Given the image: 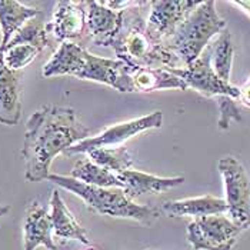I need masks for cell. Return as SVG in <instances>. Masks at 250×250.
<instances>
[{
  "label": "cell",
  "mask_w": 250,
  "mask_h": 250,
  "mask_svg": "<svg viewBox=\"0 0 250 250\" xmlns=\"http://www.w3.org/2000/svg\"><path fill=\"white\" fill-rule=\"evenodd\" d=\"M90 130L80 122L75 109L47 104L27 119L21 156L26 163L27 182L49 177L56 156L87 139Z\"/></svg>",
  "instance_id": "6da1fadb"
},
{
  "label": "cell",
  "mask_w": 250,
  "mask_h": 250,
  "mask_svg": "<svg viewBox=\"0 0 250 250\" xmlns=\"http://www.w3.org/2000/svg\"><path fill=\"white\" fill-rule=\"evenodd\" d=\"M122 12V24L112 43L117 60L130 69H183V63L162 40H157L147 29L143 6Z\"/></svg>",
  "instance_id": "7a4b0ae2"
},
{
  "label": "cell",
  "mask_w": 250,
  "mask_h": 250,
  "mask_svg": "<svg viewBox=\"0 0 250 250\" xmlns=\"http://www.w3.org/2000/svg\"><path fill=\"white\" fill-rule=\"evenodd\" d=\"M132 69L115 59L99 58L75 42H64L43 66V76H73L107 84L120 93H133Z\"/></svg>",
  "instance_id": "3957f363"
},
{
  "label": "cell",
  "mask_w": 250,
  "mask_h": 250,
  "mask_svg": "<svg viewBox=\"0 0 250 250\" xmlns=\"http://www.w3.org/2000/svg\"><path fill=\"white\" fill-rule=\"evenodd\" d=\"M47 180L76 194L86 203L90 210L103 216L130 219L146 226H152L157 222L162 213V210H157L152 206L135 203L126 196L122 188H96L76 180L70 176L56 173L49 174Z\"/></svg>",
  "instance_id": "277c9868"
},
{
  "label": "cell",
  "mask_w": 250,
  "mask_h": 250,
  "mask_svg": "<svg viewBox=\"0 0 250 250\" xmlns=\"http://www.w3.org/2000/svg\"><path fill=\"white\" fill-rule=\"evenodd\" d=\"M225 29L226 20L219 16L216 3L213 0L200 1V4L176 29L166 44L186 67L200 58L209 46V42Z\"/></svg>",
  "instance_id": "5b68a950"
},
{
  "label": "cell",
  "mask_w": 250,
  "mask_h": 250,
  "mask_svg": "<svg viewBox=\"0 0 250 250\" xmlns=\"http://www.w3.org/2000/svg\"><path fill=\"white\" fill-rule=\"evenodd\" d=\"M226 190L229 219L242 230L250 219V179L243 165L233 156L222 157L217 163Z\"/></svg>",
  "instance_id": "8992f818"
},
{
  "label": "cell",
  "mask_w": 250,
  "mask_h": 250,
  "mask_svg": "<svg viewBox=\"0 0 250 250\" xmlns=\"http://www.w3.org/2000/svg\"><path fill=\"white\" fill-rule=\"evenodd\" d=\"M242 228L225 214H212L188 225V242L194 250H231Z\"/></svg>",
  "instance_id": "52a82bcc"
},
{
  "label": "cell",
  "mask_w": 250,
  "mask_h": 250,
  "mask_svg": "<svg viewBox=\"0 0 250 250\" xmlns=\"http://www.w3.org/2000/svg\"><path fill=\"white\" fill-rule=\"evenodd\" d=\"M162 125H163V115H162V112L156 110L150 115L113 125V126L107 127L104 132L99 133L97 136L87 137V139L79 142L75 146L69 147L64 152V154L70 156V154L87 153V152L95 150V149L119 147V146H122V143L127 142L129 139L140 135L143 132L160 129Z\"/></svg>",
  "instance_id": "ba28073f"
},
{
  "label": "cell",
  "mask_w": 250,
  "mask_h": 250,
  "mask_svg": "<svg viewBox=\"0 0 250 250\" xmlns=\"http://www.w3.org/2000/svg\"><path fill=\"white\" fill-rule=\"evenodd\" d=\"M170 72L177 77H180L186 83L188 89L196 90L202 96H228L234 100H239L240 89L230 83L223 82L214 73L210 62V46H208V49L202 53V56L196 59L192 64L183 69H174Z\"/></svg>",
  "instance_id": "9c48e42d"
},
{
  "label": "cell",
  "mask_w": 250,
  "mask_h": 250,
  "mask_svg": "<svg viewBox=\"0 0 250 250\" xmlns=\"http://www.w3.org/2000/svg\"><path fill=\"white\" fill-rule=\"evenodd\" d=\"M200 4L193 0H153L147 16V29L157 40L167 42L176 29Z\"/></svg>",
  "instance_id": "30bf717a"
},
{
  "label": "cell",
  "mask_w": 250,
  "mask_h": 250,
  "mask_svg": "<svg viewBox=\"0 0 250 250\" xmlns=\"http://www.w3.org/2000/svg\"><path fill=\"white\" fill-rule=\"evenodd\" d=\"M49 38L59 42H72L87 33L86 9L83 1L62 0L55 4L53 18L46 24Z\"/></svg>",
  "instance_id": "8fae6325"
},
{
  "label": "cell",
  "mask_w": 250,
  "mask_h": 250,
  "mask_svg": "<svg viewBox=\"0 0 250 250\" xmlns=\"http://www.w3.org/2000/svg\"><path fill=\"white\" fill-rule=\"evenodd\" d=\"M86 9V27L96 46H110L122 24V12H115L102 1H83Z\"/></svg>",
  "instance_id": "7c38bea8"
},
{
  "label": "cell",
  "mask_w": 250,
  "mask_h": 250,
  "mask_svg": "<svg viewBox=\"0 0 250 250\" xmlns=\"http://www.w3.org/2000/svg\"><path fill=\"white\" fill-rule=\"evenodd\" d=\"M24 231V250H36L39 246H44L47 250H56V243L53 240V225L50 213L39 203L32 202L24 216L23 223Z\"/></svg>",
  "instance_id": "4fadbf2b"
},
{
  "label": "cell",
  "mask_w": 250,
  "mask_h": 250,
  "mask_svg": "<svg viewBox=\"0 0 250 250\" xmlns=\"http://www.w3.org/2000/svg\"><path fill=\"white\" fill-rule=\"evenodd\" d=\"M21 75L10 70L0 53V123L6 126L18 125L21 116Z\"/></svg>",
  "instance_id": "5bb4252c"
},
{
  "label": "cell",
  "mask_w": 250,
  "mask_h": 250,
  "mask_svg": "<svg viewBox=\"0 0 250 250\" xmlns=\"http://www.w3.org/2000/svg\"><path fill=\"white\" fill-rule=\"evenodd\" d=\"M119 180L123 185V190L126 196L133 200L142 194H157L172 188L180 186L185 182V177H159L150 173H145L140 170H126L117 174Z\"/></svg>",
  "instance_id": "9a60e30c"
},
{
  "label": "cell",
  "mask_w": 250,
  "mask_h": 250,
  "mask_svg": "<svg viewBox=\"0 0 250 250\" xmlns=\"http://www.w3.org/2000/svg\"><path fill=\"white\" fill-rule=\"evenodd\" d=\"M162 212L170 217L190 216L194 219H199V217L212 216V214H223L228 212V205L225 199L206 194V196H199V197L166 202L162 206Z\"/></svg>",
  "instance_id": "2e32d148"
},
{
  "label": "cell",
  "mask_w": 250,
  "mask_h": 250,
  "mask_svg": "<svg viewBox=\"0 0 250 250\" xmlns=\"http://www.w3.org/2000/svg\"><path fill=\"white\" fill-rule=\"evenodd\" d=\"M50 219L53 225V236L60 240H79L83 245H89L90 240L84 228L76 220L69 210L59 190H53L50 196Z\"/></svg>",
  "instance_id": "e0dca14e"
},
{
  "label": "cell",
  "mask_w": 250,
  "mask_h": 250,
  "mask_svg": "<svg viewBox=\"0 0 250 250\" xmlns=\"http://www.w3.org/2000/svg\"><path fill=\"white\" fill-rule=\"evenodd\" d=\"M42 12L36 7H29L16 0L0 1V29L1 44L0 49L6 47L10 39L29 21L39 16Z\"/></svg>",
  "instance_id": "ac0fdd59"
},
{
  "label": "cell",
  "mask_w": 250,
  "mask_h": 250,
  "mask_svg": "<svg viewBox=\"0 0 250 250\" xmlns=\"http://www.w3.org/2000/svg\"><path fill=\"white\" fill-rule=\"evenodd\" d=\"M132 89L135 92H154L162 89L188 90L186 83L167 69H132Z\"/></svg>",
  "instance_id": "d6986e66"
},
{
  "label": "cell",
  "mask_w": 250,
  "mask_h": 250,
  "mask_svg": "<svg viewBox=\"0 0 250 250\" xmlns=\"http://www.w3.org/2000/svg\"><path fill=\"white\" fill-rule=\"evenodd\" d=\"M70 177L80 180L86 185L96 188H122L123 185L119 180L117 174L106 170L104 167L93 163L89 157L77 160L70 172Z\"/></svg>",
  "instance_id": "ffe728a7"
},
{
  "label": "cell",
  "mask_w": 250,
  "mask_h": 250,
  "mask_svg": "<svg viewBox=\"0 0 250 250\" xmlns=\"http://www.w3.org/2000/svg\"><path fill=\"white\" fill-rule=\"evenodd\" d=\"M234 47L231 43V35L228 29H225L210 46V62L214 73L226 83H230Z\"/></svg>",
  "instance_id": "44dd1931"
},
{
  "label": "cell",
  "mask_w": 250,
  "mask_h": 250,
  "mask_svg": "<svg viewBox=\"0 0 250 250\" xmlns=\"http://www.w3.org/2000/svg\"><path fill=\"white\" fill-rule=\"evenodd\" d=\"M86 154L89 156V159L93 163H96L115 174L123 173L133 166L132 154L127 152V149L125 146L95 149V150L87 152Z\"/></svg>",
  "instance_id": "7402d4cb"
},
{
  "label": "cell",
  "mask_w": 250,
  "mask_h": 250,
  "mask_svg": "<svg viewBox=\"0 0 250 250\" xmlns=\"http://www.w3.org/2000/svg\"><path fill=\"white\" fill-rule=\"evenodd\" d=\"M3 55L4 64L15 72H20L23 67L29 66L35 59L42 53V50L36 46L27 43H18V44H7L6 47L0 49Z\"/></svg>",
  "instance_id": "603a6c76"
},
{
  "label": "cell",
  "mask_w": 250,
  "mask_h": 250,
  "mask_svg": "<svg viewBox=\"0 0 250 250\" xmlns=\"http://www.w3.org/2000/svg\"><path fill=\"white\" fill-rule=\"evenodd\" d=\"M18 43H27L32 46H36L43 52L44 47L50 46V38L47 33L46 23L36 18L29 20L19 32L10 39L7 44H18Z\"/></svg>",
  "instance_id": "cb8c5ba5"
},
{
  "label": "cell",
  "mask_w": 250,
  "mask_h": 250,
  "mask_svg": "<svg viewBox=\"0 0 250 250\" xmlns=\"http://www.w3.org/2000/svg\"><path fill=\"white\" fill-rule=\"evenodd\" d=\"M219 102V129L228 130L230 127L231 122H240L242 115L234 102V99L228 96L217 97Z\"/></svg>",
  "instance_id": "d4e9b609"
},
{
  "label": "cell",
  "mask_w": 250,
  "mask_h": 250,
  "mask_svg": "<svg viewBox=\"0 0 250 250\" xmlns=\"http://www.w3.org/2000/svg\"><path fill=\"white\" fill-rule=\"evenodd\" d=\"M104 6H107L109 9L115 10V12H125L130 7L136 6H142L146 1H139V0H107V1H102Z\"/></svg>",
  "instance_id": "484cf974"
},
{
  "label": "cell",
  "mask_w": 250,
  "mask_h": 250,
  "mask_svg": "<svg viewBox=\"0 0 250 250\" xmlns=\"http://www.w3.org/2000/svg\"><path fill=\"white\" fill-rule=\"evenodd\" d=\"M240 89V96H239V100L246 106V107H250V77L245 82V84Z\"/></svg>",
  "instance_id": "4316f807"
},
{
  "label": "cell",
  "mask_w": 250,
  "mask_h": 250,
  "mask_svg": "<svg viewBox=\"0 0 250 250\" xmlns=\"http://www.w3.org/2000/svg\"><path fill=\"white\" fill-rule=\"evenodd\" d=\"M231 4L240 6L246 13H249L250 15V1H243V0H240V1H231Z\"/></svg>",
  "instance_id": "83f0119b"
},
{
  "label": "cell",
  "mask_w": 250,
  "mask_h": 250,
  "mask_svg": "<svg viewBox=\"0 0 250 250\" xmlns=\"http://www.w3.org/2000/svg\"><path fill=\"white\" fill-rule=\"evenodd\" d=\"M9 212H10V206H7V205H1L0 206V217L1 216H6Z\"/></svg>",
  "instance_id": "f1b7e54d"
},
{
  "label": "cell",
  "mask_w": 250,
  "mask_h": 250,
  "mask_svg": "<svg viewBox=\"0 0 250 250\" xmlns=\"http://www.w3.org/2000/svg\"><path fill=\"white\" fill-rule=\"evenodd\" d=\"M248 228H250V219L248 220V223H246V226H245V229H248Z\"/></svg>",
  "instance_id": "f546056e"
},
{
  "label": "cell",
  "mask_w": 250,
  "mask_h": 250,
  "mask_svg": "<svg viewBox=\"0 0 250 250\" xmlns=\"http://www.w3.org/2000/svg\"><path fill=\"white\" fill-rule=\"evenodd\" d=\"M86 250H97V249H95V248H89V249H86Z\"/></svg>",
  "instance_id": "4dcf8cb0"
}]
</instances>
